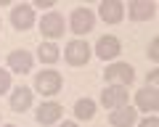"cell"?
I'll list each match as a JSON object with an SVG mask.
<instances>
[{
  "label": "cell",
  "mask_w": 159,
  "mask_h": 127,
  "mask_svg": "<svg viewBox=\"0 0 159 127\" xmlns=\"http://www.w3.org/2000/svg\"><path fill=\"white\" fill-rule=\"evenodd\" d=\"M11 21H13V27H16V29H29L34 24L32 8H29V6H16L11 11Z\"/></svg>",
  "instance_id": "7c38bea8"
},
{
  "label": "cell",
  "mask_w": 159,
  "mask_h": 127,
  "mask_svg": "<svg viewBox=\"0 0 159 127\" xmlns=\"http://www.w3.org/2000/svg\"><path fill=\"white\" fill-rule=\"evenodd\" d=\"M135 103L141 111H157L159 109V93L157 87H143L135 93Z\"/></svg>",
  "instance_id": "52a82bcc"
},
{
  "label": "cell",
  "mask_w": 159,
  "mask_h": 127,
  "mask_svg": "<svg viewBox=\"0 0 159 127\" xmlns=\"http://www.w3.org/2000/svg\"><path fill=\"white\" fill-rule=\"evenodd\" d=\"M138 127H159V119H157V116H151V119H143Z\"/></svg>",
  "instance_id": "d6986e66"
},
{
  "label": "cell",
  "mask_w": 159,
  "mask_h": 127,
  "mask_svg": "<svg viewBox=\"0 0 159 127\" xmlns=\"http://www.w3.org/2000/svg\"><path fill=\"white\" fill-rule=\"evenodd\" d=\"M88 58H90V48H88V42L74 40V42L66 45V61L72 64V66H82V64H88Z\"/></svg>",
  "instance_id": "5b68a950"
},
{
  "label": "cell",
  "mask_w": 159,
  "mask_h": 127,
  "mask_svg": "<svg viewBox=\"0 0 159 127\" xmlns=\"http://www.w3.org/2000/svg\"><path fill=\"white\" fill-rule=\"evenodd\" d=\"M98 13H101V19L106 24H117V21H122L125 8H122V3H117V0H103L101 8H98Z\"/></svg>",
  "instance_id": "30bf717a"
},
{
  "label": "cell",
  "mask_w": 159,
  "mask_h": 127,
  "mask_svg": "<svg viewBox=\"0 0 159 127\" xmlns=\"http://www.w3.org/2000/svg\"><path fill=\"white\" fill-rule=\"evenodd\" d=\"M61 127H77V122H64Z\"/></svg>",
  "instance_id": "7402d4cb"
},
{
  "label": "cell",
  "mask_w": 159,
  "mask_h": 127,
  "mask_svg": "<svg viewBox=\"0 0 159 127\" xmlns=\"http://www.w3.org/2000/svg\"><path fill=\"white\" fill-rule=\"evenodd\" d=\"M109 122H111L114 127H130L133 122H135V106H117V109H111V116H109Z\"/></svg>",
  "instance_id": "ba28073f"
},
{
  "label": "cell",
  "mask_w": 159,
  "mask_h": 127,
  "mask_svg": "<svg viewBox=\"0 0 159 127\" xmlns=\"http://www.w3.org/2000/svg\"><path fill=\"white\" fill-rule=\"evenodd\" d=\"M154 3L151 0H133L130 6H127V13H130L133 21H146L148 16H154Z\"/></svg>",
  "instance_id": "9c48e42d"
},
{
  "label": "cell",
  "mask_w": 159,
  "mask_h": 127,
  "mask_svg": "<svg viewBox=\"0 0 159 127\" xmlns=\"http://www.w3.org/2000/svg\"><path fill=\"white\" fill-rule=\"evenodd\" d=\"M106 80L109 82H119V85H130L135 80V69L130 64H111L106 69Z\"/></svg>",
  "instance_id": "3957f363"
},
{
  "label": "cell",
  "mask_w": 159,
  "mask_h": 127,
  "mask_svg": "<svg viewBox=\"0 0 159 127\" xmlns=\"http://www.w3.org/2000/svg\"><path fill=\"white\" fill-rule=\"evenodd\" d=\"M101 103L109 106V109H117V106L127 103V87L125 85H111L101 93Z\"/></svg>",
  "instance_id": "277c9868"
},
{
  "label": "cell",
  "mask_w": 159,
  "mask_h": 127,
  "mask_svg": "<svg viewBox=\"0 0 159 127\" xmlns=\"http://www.w3.org/2000/svg\"><path fill=\"white\" fill-rule=\"evenodd\" d=\"M40 29H43L45 37H61L64 35V19L58 16V13H48V16H43V21H40Z\"/></svg>",
  "instance_id": "8fae6325"
},
{
  "label": "cell",
  "mask_w": 159,
  "mask_h": 127,
  "mask_svg": "<svg viewBox=\"0 0 159 127\" xmlns=\"http://www.w3.org/2000/svg\"><path fill=\"white\" fill-rule=\"evenodd\" d=\"M119 50H122V45H119V40L114 35H106V37H101V40L96 42V56L101 58V61H106V58H117Z\"/></svg>",
  "instance_id": "8992f818"
},
{
  "label": "cell",
  "mask_w": 159,
  "mask_h": 127,
  "mask_svg": "<svg viewBox=\"0 0 159 127\" xmlns=\"http://www.w3.org/2000/svg\"><path fill=\"white\" fill-rule=\"evenodd\" d=\"M74 114H77V119H93L96 116V103L90 98H80L74 103Z\"/></svg>",
  "instance_id": "2e32d148"
},
{
  "label": "cell",
  "mask_w": 159,
  "mask_h": 127,
  "mask_svg": "<svg viewBox=\"0 0 159 127\" xmlns=\"http://www.w3.org/2000/svg\"><path fill=\"white\" fill-rule=\"evenodd\" d=\"M58 116H61V103H43L37 109V122L40 125H53V122H58Z\"/></svg>",
  "instance_id": "5bb4252c"
},
{
  "label": "cell",
  "mask_w": 159,
  "mask_h": 127,
  "mask_svg": "<svg viewBox=\"0 0 159 127\" xmlns=\"http://www.w3.org/2000/svg\"><path fill=\"white\" fill-rule=\"evenodd\" d=\"M8 64H11V69L19 72V74H27L32 69V53L29 50H13L8 56Z\"/></svg>",
  "instance_id": "4fadbf2b"
},
{
  "label": "cell",
  "mask_w": 159,
  "mask_h": 127,
  "mask_svg": "<svg viewBox=\"0 0 159 127\" xmlns=\"http://www.w3.org/2000/svg\"><path fill=\"white\" fill-rule=\"evenodd\" d=\"M148 53H151V58H157V40L151 42V48H148Z\"/></svg>",
  "instance_id": "44dd1931"
},
{
  "label": "cell",
  "mask_w": 159,
  "mask_h": 127,
  "mask_svg": "<svg viewBox=\"0 0 159 127\" xmlns=\"http://www.w3.org/2000/svg\"><path fill=\"white\" fill-rule=\"evenodd\" d=\"M157 72H151V74H148V87H157Z\"/></svg>",
  "instance_id": "ffe728a7"
},
{
  "label": "cell",
  "mask_w": 159,
  "mask_h": 127,
  "mask_svg": "<svg viewBox=\"0 0 159 127\" xmlns=\"http://www.w3.org/2000/svg\"><path fill=\"white\" fill-rule=\"evenodd\" d=\"M8 87H11V77H8V72H3V69H0V95H3V93H6Z\"/></svg>",
  "instance_id": "ac0fdd59"
},
{
  "label": "cell",
  "mask_w": 159,
  "mask_h": 127,
  "mask_svg": "<svg viewBox=\"0 0 159 127\" xmlns=\"http://www.w3.org/2000/svg\"><path fill=\"white\" fill-rule=\"evenodd\" d=\"M6 127H16V125H6Z\"/></svg>",
  "instance_id": "603a6c76"
},
{
  "label": "cell",
  "mask_w": 159,
  "mask_h": 127,
  "mask_svg": "<svg viewBox=\"0 0 159 127\" xmlns=\"http://www.w3.org/2000/svg\"><path fill=\"white\" fill-rule=\"evenodd\" d=\"M69 21H72L69 27H72L74 35H85V32H90V29H93V24H96V16H93L90 8H74L72 16H69Z\"/></svg>",
  "instance_id": "6da1fadb"
},
{
  "label": "cell",
  "mask_w": 159,
  "mask_h": 127,
  "mask_svg": "<svg viewBox=\"0 0 159 127\" xmlns=\"http://www.w3.org/2000/svg\"><path fill=\"white\" fill-rule=\"evenodd\" d=\"M34 85H37V90L43 93V95H56V93L61 90V74H58V72H40L37 80H34Z\"/></svg>",
  "instance_id": "7a4b0ae2"
},
{
  "label": "cell",
  "mask_w": 159,
  "mask_h": 127,
  "mask_svg": "<svg viewBox=\"0 0 159 127\" xmlns=\"http://www.w3.org/2000/svg\"><path fill=\"white\" fill-rule=\"evenodd\" d=\"M29 106H32V93H29L27 87L13 90V95H11V109H13V111H27Z\"/></svg>",
  "instance_id": "9a60e30c"
},
{
  "label": "cell",
  "mask_w": 159,
  "mask_h": 127,
  "mask_svg": "<svg viewBox=\"0 0 159 127\" xmlns=\"http://www.w3.org/2000/svg\"><path fill=\"white\" fill-rule=\"evenodd\" d=\"M37 56H40V61H43V64H56V58H58V48L53 45V42H40Z\"/></svg>",
  "instance_id": "e0dca14e"
}]
</instances>
